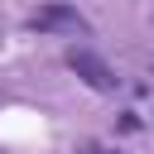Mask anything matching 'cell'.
I'll return each instance as SVG.
<instances>
[{"label": "cell", "mask_w": 154, "mask_h": 154, "mask_svg": "<svg viewBox=\"0 0 154 154\" xmlns=\"http://www.w3.org/2000/svg\"><path fill=\"white\" fill-rule=\"evenodd\" d=\"M29 29H38V34H87L91 24H87V14H77L72 5H63V0H48V5H38L34 14H29Z\"/></svg>", "instance_id": "obj_1"}, {"label": "cell", "mask_w": 154, "mask_h": 154, "mask_svg": "<svg viewBox=\"0 0 154 154\" xmlns=\"http://www.w3.org/2000/svg\"><path fill=\"white\" fill-rule=\"evenodd\" d=\"M67 67H72L91 91H116V72H111L96 53H87V48H67Z\"/></svg>", "instance_id": "obj_2"}, {"label": "cell", "mask_w": 154, "mask_h": 154, "mask_svg": "<svg viewBox=\"0 0 154 154\" xmlns=\"http://www.w3.org/2000/svg\"><path fill=\"white\" fill-rule=\"evenodd\" d=\"M82 154H96V149H82Z\"/></svg>", "instance_id": "obj_3"}]
</instances>
